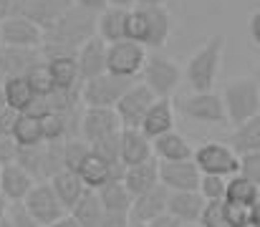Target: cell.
Listing matches in <instances>:
<instances>
[{"instance_id": "1", "label": "cell", "mask_w": 260, "mask_h": 227, "mask_svg": "<svg viewBox=\"0 0 260 227\" xmlns=\"http://www.w3.org/2000/svg\"><path fill=\"white\" fill-rule=\"evenodd\" d=\"M96 25H99V13L71 3V8L61 15V20L46 33L41 46L43 58L76 56L81 46L96 36Z\"/></svg>"}, {"instance_id": "2", "label": "cell", "mask_w": 260, "mask_h": 227, "mask_svg": "<svg viewBox=\"0 0 260 227\" xmlns=\"http://www.w3.org/2000/svg\"><path fill=\"white\" fill-rule=\"evenodd\" d=\"M225 56V36L215 33L210 36L187 61L184 66V81L192 91H212L217 74H220V63Z\"/></svg>"}, {"instance_id": "3", "label": "cell", "mask_w": 260, "mask_h": 227, "mask_svg": "<svg viewBox=\"0 0 260 227\" xmlns=\"http://www.w3.org/2000/svg\"><path fill=\"white\" fill-rule=\"evenodd\" d=\"M222 101H225V111H228V124L230 126H240V124L260 116L258 78H250V76L230 78L222 86Z\"/></svg>"}, {"instance_id": "4", "label": "cell", "mask_w": 260, "mask_h": 227, "mask_svg": "<svg viewBox=\"0 0 260 227\" xmlns=\"http://www.w3.org/2000/svg\"><path fill=\"white\" fill-rule=\"evenodd\" d=\"M18 164L36 179V182H51L58 172H63V142L56 144H38V147H20Z\"/></svg>"}, {"instance_id": "5", "label": "cell", "mask_w": 260, "mask_h": 227, "mask_svg": "<svg viewBox=\"0 0 260 227\" xmlns=\"http://www.w3.org/2000/svg\"><path fill=\"white\" fill-rule=\"evenodd\" d=\"M134 78H124L116 74H101L81 83V101L88 109H116L121 96L134 86Z\"/></svg>"}, {"instance_id": "6", "label": "cell", "mask_w": 260, "mask_h": 227, "mask_svg": "<svg viewBox=\"0 0 260 227\" xmlns=\"http://www.w3.org/2000/svg\"><path fill=\"white\" fill-rule=\"evenodd\" d=\"M182 69L179 63L172 61L170 56H162V53H149L139 81L157 96V99H172V93L177 91L179 81H182Z\"/></svg>"}, {"instance_id": "7", "label": "cell", "mask_w": 260, "mask_h": 227, "mask_svg": "<svg viewBox=\"0 0 260 227\" xmlns=\"http://www.w3.org/2000/svg\"><path fill=\"white\" fill-rule=\"evenodd\" d=\"M194 164L202 174H220V177H235L240 172V154L228 142H205L194 149Z\"/></svg>"}, {"instance_id": "8", "label": "cell", "mask_w": 260, "mask_h": 227, "mask_svg": "<svg viewBox=\"0 0 260 227\" xmlns=\"http://www.w3.org/2000/svg\"><path fill=\"white\" fill-rule=\"evenodd\" d=\"M23 207H25V212L41 227L56 225L58 220H63V217L69 215V210H66L63 202L58 200L56 189L51 187V182H38V184L30 189V194L25 197Z\"/></svg>"}, {"instance_id": "9", "label": "cell", "mask_w": 260, "mask_h": 227, "mask_svg": "<svg viewBox=\"0 0 260 227\" xmlns=\"http://www.w3.org/2000/svg\"><path fill=\"white\" fill-rule=\"evenodd\" d=\"M179 111L200 124H228V111L222 93L215 91H192L179 101Z\"/></svg>"}, {"instance_id": "10", "label": "cell", "mask_w": 260, "mask_h": 227, "mask_svg": "<svg viewBox=\"0 0 260 227\" xmlns=\"http://www.w3.org/2000/svg\"><path fill=\"white\" fill-rule=\"evenodd\" d=\"M147 58H149L147 46H142V43H137V41H129V38H126V41L111 43V46H109V74L139 81Z\"/></svg>"}, {"instance_id": "11", "label": "cell", "mask_w": 260, "mask_h": 227, "mask_svg": "<svg viewBox=\"0 0 260 227\" xmlns=\"http://www.w3.org/2000/svg\"><path fill=\"white\" fill-rule=\"evenodd\" d=\"M154 101H157V96L142 81H137L121 96V101L116 104L114 111L119 114V121H121L124 129H142V121H144V116H147V111L152 109Z\"/></svg>"}, {"instance_id": "12", "label": "cell", "mask_w": 260, "mask_h": 227, "mask_svg": "<svg viewBox=\"0 0 260 227\" xmlns=\"http://www.w3.org/2000/svg\"><path fill=\"white\" fill-rule=\"evenodd\" d=\"M46 33L30 23L23 15H8L0 18V46H15V48H41Z\"/></svg>"}, {"instance_id": "13", "label": "cell", "mask_w": 260, "mask_h": 227, "mask_svg": "<svg viewBox=\"0 0 260 227\" xmlns=\"http://www.w3.org/2000/svg\"><path fill=\"white\" fill-rule=\"evenodd\" d=\"M202 172L194 164V159L184 161H159V182L170 192H194L200 189Z\"/></svg>"}, {"instance_id": "14", "label": "cell", "mask_w": 260, "mask_h": 227, "mask_svg": "<svg viewBox=\"0 0 260 227\" xmlns=\"http://www.w3.org/2000/svg\"><path fill=\"white\" fill-rule=\"evenodd\" d=\"M124 126L119 121V114L114 109H84L81 114V129H79V137H84L88 144L93 142H101L106 137H114L119 134Z\"/></svg>"}, {"instance_id": "15", "label": "cell", "mask_w": 260, "mask_h": 227, "mask_svg": "<svg viewBox=\"0 0 260 227\" xmlns=\"http://www.w3.org/2000/svg\"><path fill=\"white\" fill-rule=\"evenodd\" d=\"M142 10V20H144V36H142V46L157 51L167 43L170 33H172V15L165 5H139Z\"/></svg>"}, {"instance_id": "16", "label": "cell", "mask_w": 260, "mask_h": 227, "mask_svg": "<svg viewBox=\"0 0 260 227\" xmlns=\"http://www.w3.org/2000/svg\"><path fill=\"white\" fill-rule=\"evenodd\" d=\"M74 0H20L18 5V15L28 18L30 23H36L43 33H48L61 15L71 8Z\"/></svg>"}, {"instance_id": "17", "label": "cell", "mask_w": 260, "mask_h": 227, "mask_svg": "<svg viewBox=\"0 0 260 227\" xmlns=\"http://www.w3.org/2000/svg\"><path fill=\"white\" fill-rule=\"evenodd\" d=\"M41 48H15V46H0V81L13 76H28L38 63H43Z\"/></svg>"}, {"instance_id": "18", "label": "cell", "mask_w": 260, "mask_h": 227, "mask_svg": "<svg viewBox=\"0 0 260 227\" xmlns=\"http://www.w3.org/2000/svg\"><path fill=\"white\" fill-rule=\"evenodd\" d=\"M36 184H38V182H36L18 161L0 169V197H3L8 205H23L25 197L30 194V189H33Z\"/></svg>"}, {"instance_id": "19", "label": "cell", "mask_w": 260, "mask_h": 227, "mask_svg": "<svg viewBox=\"0 0 260 227\" xmlns=\"http://www.w3.org/2000/svg\"><path fill=\"white\" fill-rule=\"evenodd\" d=\"M76 61H79V71H81V83L106 74L109 71V43L101 41L99 36H93L91 41L81 46V51L76 53Z\"/></svg>"}, {"instance_id": "20", "label": "cell", "mask_w": 260, "mask_h": 227, "mask_svg": "<svg viewBox=\"0 0 260 227\" xmlns=\"http://www.w3.org/2000/svg\"><path fill=\"white\" fill-rule=\"evenodd\" d=\"M167 202H170V189L165 184H159V187H154V189L134 197L132 210H129V217L134 222L149 225L152 220H157V217H162L167 212Z\"/></svg>"}, {"instance_id": "21", "label": "cell", "mask_w": 260, "mask_h": 227, "mask_svg": "<svg viewBox=\"0 0 260 227\" xmlns=\"http://www.w3.org/2000/svg\"><path fill=\"white\" fill-rule=\"evenodd\" d=\"M154 159L152 139L142 129H121V161L126 167H137Z\"/></svg>"}, {"instance_id": "22", "label": "cell", "mask_w": 260, "mask_h": 227, "mask_svg": "<svg viewBox=\"0 0 260 227\" xmlns=\"http://www.w3.org/2000/svg\"><path fill=\"white\" fill-rule=\"evenodd\" d=\"M205 210V197L194 189V192H170V202H167V212L174 215L182 225H197Z\"/></svg>"}, {"instance_id": "23", "label": "cell", "mask_w": 260, "mask_h": 227, "mask_svg": "<svg viewBox=\"0 0 260 227\" xmlns=\"http://www.w3.org/2000/svg\"><path fill=\"white\" fill-rule=\"evenodd\" d=\"M3 91H5V101L10 109L20 111V114H28L36 109L38 104V93L36 88L30 86L28 76H13V78H5L3 81Z\"/></svg>"}, {"instance_id": "24", "label": "cell", "mask_w": 260, "mask_h": 227, "mask_svg": "<svg viewBox=\"0 0 260 227\" xmlns=\"http://www.w3.org/2000/svg\"><path fill=\"white\" fill-rule=\"evenodd\" d=\"M124 184L126 189L132 192V197H139L154 187H159V161L157 159H149L144 164H137V167H126L124 172Z\"/></svg>"}, {"instance_id": "25", "label": "cell", "mask_w": 260, "mask_h": 227, "mask_svg": "<svg viewBox=\"0 0 260 227\" xmlns=\"http://www.w3.org/2000/svg\"><path fill=\"white\" fill-rule=\"evenodd\" d=\"M142 132L149 139H157L167 132H174V104L172 99H157L142 121Z\"/></svg>"}, {"instance_id": "26", "label": "cell", "mask_w": 260, "mask_h": 227, "mask_svg": "<svg viewBox=\"0 0 260 227\" xmlns=\"http://www.w3.org/2000/svg\"><path fill=\"white\" fill-rule=\"evenodd\" d=\"M126 25H129V10H124V8H111V5H109L106 10L99 13L96 36L111 46V43L126 41Z\"/></svg>"}, {"instance_id": "27", "label": "cell", "mask_w": 260, "mask_h": 227, "mask_svg": "<svg viewBox=\"0 0 260 227\" xmlns=\"http://www.w3.org/2000/svg\"><path fill=\"white\" fill-rule=\"evenodd\" d=\"M152 147H154L157 161H184V159L194 156V149L179 132H167V134L152 139Z\"/></svg>"}, {"instance_id": "28", "label": "cell", "mask_w": 260, "mask_h": 227, "mask_svg": "<svg viewBox=\"0 0 260 227\" xmlns=\"http://www.w3.org/2000/svg\"><path fill=\"white\" fill-rule=\"evenodd\" d=\"M51 187L56 189L58 200L63 202V207H66L69 212L76 207V202L88 192V187L84 184V179L79 177V172H71V169L58 172V174L51 179Z\"/></svg>"}, {"instance_id": "29", "label": "cell", "mask_w": 260, "mask_h": 227, "mask_svg": "<svg viewBox=\"0 0 260 227\" xmlns=\"http://www.w3.org/2000/svg\"><path fill=\"white\" fill-rule=\"evenodd\" d=\"M96 192H99V200H101V205H104V212H111V215H129L134 197H132V192L126 189L124 179H114V182L104 184V187L96 189Z\"/></svg>"}, {"instance_id": "30", "label": "cell", "mask_w": 260, "mask_h": 227, "mask_svg": "<svg viewBox=\"0 0 260 227\" xmlns=\"http://www.w3.org/2000/svg\"><path fill=\"white\" fill-rule=\"evenodd\" d=\"M48 69L53 76L56 88H81V71H79V61L76 56H56V58H46Z\"/></svg>"}, {"instance_id": "31", "label": "cell", "mask_w": 260, "mask_h": 227, "mask_svg": "<svg viewBox=\"0 0 260 227\" xmlns=\"http://www.w3.org/2000/svg\"><path fill=\"white\" fill-rule=\"evenodd\" d=\"M76 222L81 227H99L101 225V220H104V205H101V200H99V192L96 189H88L86 194L76 202V207L69 212Z\"/></svg>"}, {"instance_id": "32", "label": "cell", "mask_w": 260, "mask_h": 227, "mask_svg": "<svg viewBox=\"0 0 260 227\" xmlns=\"http://www.w3.org/2000/svg\"><path fill=\"white\" fill-rule=\"evenodd\" d=\"M228 144L238 154H250V151H260V116L235 126L228 137Z\"/></svg>"}, {"instance_id": "33", "label": "cell", "mask_w": 260, "mask_h": 227, "mask_svg": "<svg viewBox=\"0 0 260 227\" xmlns=\"http://www.w3.org/2000/svg\"><path fill=\"white\" fill-rule=\"evenodd\" d=\"M13 139L18 147H38L43 144V126H41V116L36 111H28L20 116L15 132H13Z\"/></svg>"}, {"instance_id": "34", "label": "cell", "mask_w": 260, "mask_h": 227, "mask_svg": "<svg viewBox=\"0 0 260 227\" xmlns=\"http://www.w3.org/2000/svg\"><path fill=\"white\" fill-rule=\"evenodd\" d=\"M260 200V187H255L250 179H245L243 174H235L228 179V192H225V202L233 205H248L253 207Z\"/></svg>"}, {"instance_id": "35", "label": "cell", "mask_w": 260, "mask_h": 227, "mask_svg": "<svg viewBox=\"0 0 260 227\" xmlns=\"http://www.w3.org/2000/svg\"><path fill=\"white\" fill-rule=\"evenodd\" d=\"M91 144H88L84 137H71L63 142V167L71 169V172H79L81 164L91 156Z\"/></svg>"}, {"instance_id": "36", "label": "cell", "mask_w": 260, "mask_h": 227, "mask_svg": "<svg viewBox=\"0 0 260 227\" xmlns=\"http://www.w3.org/2000/svg\"><path fill=\"white\" fill-rule=\"evenodd\" d=\"M91 151H93L99 159H104L106 164H124V161H121V132L114 134V137H106V139H101V142H93V144H91Z\"/></svg>"}, {"instance_id": "37", "label": "cell", "mask_w": 260, "mask_h": 227, "mask_svg": "<svg viewBox=\"0 0 260 227\" xmlns=\"http://www.w3.org/2000/svg\"><path fill=\"white\" fill-rule=\"evenodd\" d=\"M205 202H217V200H225V192H228V177H220V174H202L200 179V189H197Z\"/></svg>"}, {"instance_id": "38", "label": "cell", "mask_w": 260, "mask_h": 227, "mask_svg": "<svg viewBox=\"0 0 260 227\" xmlns=\"http://www.w3.org/2000/svg\"><path fill=\"white\" fill-rule=\"evenodd\" d=\"M200 225L202 227H233L230 225V217H228V205H225V200L205 202V210H202Z\"/></svg>"}, {"instance_id": "39", "label": "cell", "mask_w": 260, "mask_h": 227, "mask_svg": "<svg viewBox=\"0 0 260 227\" xmlns=\"http://www.w3.org/2000/svg\"><path fill=\"white\" fill-rule=\"evenodd\" d=\"M28 81H30V86L36 88L38 99H46V96H51V93L56 91V83H53V76H51V69H48V61L38 63V66L28 74Z\"/></svg>"}, {"instance_id": "40", "label": "cell", "mask_w": 260, "mask_h": 227, "mask_svg": "<svg viewBox=\"0 0 260 227\" xmlns=\"http://www.w3.org/2000/svg\"><path fill=\"white\" fill-rule=\"evenodd\" d=\"M245 179H250L255 187H260V151L240 154V172Z\"/></svg>"}, {"instance_id": "41", "label": "cell", "mask_w": 260, "mask_h": 227, "mask_svg": "<svg viewBox=\"0 0 260 227\" xmlns=\"http://www.w3.org/2000/svg\"><path fill=\"white\" fill-rule=\"evenodd\" d=\"M18 151H20V147L15 144L13 137H0V167L15 164L18 161Z\"/></svg>"}, {"instance_id": "42", "label": "cell", "mask_w": 260, "mask_h": 227, "mask_svg": "<svg viewBox=\"0 0 260 227\" xmlns=\"http://www.w3.org/2000/svg\"><path fill=\"white\" fill-rule=\"evenodd\" d=\"M20 111H15V109H3L0 111V137H13V132H15V126H18V121H20Z\"/></svg>"}, {"instance_id": "43", "label": "cell", "mask_w": 260, "mask_h": 227, "mask_svg": "<svg viewBox=\"0 0 260 227\" xmlns=\"http://www.w3.org/2000/svg\"><path fill=\"white\" fill-rule=\"evenodd\" d=\"M8 210H10V217H13L15 227H41L30 215H28V212H25L23 205H10Z\"/></svg>"}, {"instance_id": "44", "label": "cell", "mask_w": 260, "mask_h": 227, "mask_svg": "<svg viewBox=\"0 0 260 227\" xmlns=\"http://www.w3.org/2000/svg\"><path fill=\"white\" fill-rule=\"evenodd\" d=\"M129 222H132L129 215H111V212H106L99 227H129Z\"/></svg>"}, {"instance_id": "45", "label": "cell", "mask_w": 260, "mask_h": 227, "mask_svg": "<svg viewBox=\"0 0 260 227\" xmlns=\"http://www.w3.org/2000/svg\"><path fill=\"white\" fill-rule=\"evenodd\" d=\"M149 227H184L174 215H170V212H165L162 217H157V220H152L149 222Z\"/></svg>"}, {"instance_id": "46", "label": "cell", "mask_w": 260, "mask_h": 227, "mask_svg": "<svg viewBox=\"0 0 260 227\" xmlns=\"http://www.w3.org/2000/svg\"><path fill=\"white\" fill-rule=\"evenodd\" d=\"M74 5H81L86 10H93V13H101L109 8V0H74Z\"/></svg>"}, {"instance_id": "47", "label": "cell", "mask_w": 260, "mask_h": 227, "mask_svg": "<svg viewBox=\"0 0 260 227\" xmlns=\"http://www.w3.org/2000/svg\"><path fill=\"white\" fill-rule=\"evenodd\" d=\"M248 28H250V38H253V43L260 46V8L250 15V23H248Z\"/></svg>"}, {"instance_id": "48", "label": "cell", "mask_w": 260, "mask_h": 227, "mask_svg": "<svg viewBox=\"0 0 260 227\" xmlns=\"http://www.w3.org/2000/svg\"><path fill=\"white\" fill-rule=\"evenodd\" d=\"M18 5H20V0H0V18L15 15L18 13Z\"/></svg>"}, {"instance_id": "49", "label": "cell", "mask_w": 260, "mask_h": 227, "mask_svg": "<svg viewBox=\"0 0 260 227\" xmlns=\"http://www.w3.org/2000/svg\"><path fill=\"white\" fill-rule=\"evenodd\" d=\"M109 5H111V8H124V10H132V8H137V5H139V0H109Z\"/></svg>"}, {"instance_id": "50", "label": "cell", "mask_w": 260, "mask_h": 227, "mask_svg": "<svg viewBox=\"0 0 260 227\" xmlns=\"http://www.w3.org/2000/svg\"><path fill=\"white\" fill-rule=\"evenodd\" d=\"M51 227H81V225H79V222H76V220H74L71 215H66L63 220H58L56 225H51Z\"/></svg>"}, {"instance_id": "51", "label": "cell", "mask_w": 260, "mask_h": 227, "mask_svg": "<svg viewBox=\"0 0 260 227\" xmlns=\"http://www.w3.org/2000/svg\"><path fill=\"white\" fill-rule=\"evenodd\" d=\"M8 207H10V205H8ZM0 227H15L13 217H10V210H5V212L0 215Z\"/></svg>"}, {"instance_id": "52", "label": "cell", "mask_w": 260, "mask_h": 227, "mask_svg": "<svg viewBox=\"0 0 260 227\" xmlns=\"http://www.w3.org/2000/svg\"><path fill=\"white\" fill-rule=\"evenodd\" d=\"M253 222L260 227V200L255 202V205H253Z\"/></svg>"}, {"instance_id": "53", "label": "cell", "mask_w": 260, "mask_h": 227, "mask_svg": "<svg viewBox=\"0 0 260 227\" xmlns=\"http://www.w3.org/2000/svg\"><path fill=\"white\" fill-rule=\"evenodd\" d=\"M8 109V101H5V91H3V81H0V111Z\"/></svg>"}, {"instance_id": "54", "label": "cell", "mask_w": 260, "mask_h": 227, "mask_svg": "<svg viewBox=\"0 0 260 227\" xmlns=\"http://www.w3.org/2000/svg\"><path fill=\"white\" fill-rule=\"evenodd\" d=\"M167 0H139V5H165Z\"/></svg>"}, {"instance_id": "55", "label": "cell", "mask_w": 260, "mask_h": 227, "mask_svg": "<svg viewBox=\"0 0 260 227\" xmlns=\"http://www.w3.org/2000/svg\"><path fill=\"white\" fill-rule=\"evenodd\" d=\"M184 227H202V225H200V222H197V225H184Z\"/></svg>"}, {"instance_id": "56", "label": "cell", "mask_w": 260, "mask_h": 227, "mask_svg": "<svg viewBox=\"0 0 260 227\" xmlns=\"http://www.w3.org/2000/svg\"><path fill=\"white\" fill-rule=\"evenodd\" d=\"M258 76H260V66H258Z\"/></svg>"}, {"instance_id": "57", "label": "cell", "mask_w": 260, "mask_h": 227, "mask_svg": "<svg viewBox=\"0 0 260 227\" xmlns=\"http://www.w3.org/2000/svg\"><path fill=\"white\" fill-rule=\"evenodd\" d=\"M0 169H3V167H0Z\"/></svg>"}]
</instances>
